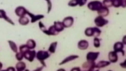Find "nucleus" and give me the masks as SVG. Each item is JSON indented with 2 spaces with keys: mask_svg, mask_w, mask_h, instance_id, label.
Returning a JSON list of instances; mask_svg holds the SVG:
<instances>
[{
  "mask_svg": "<svg viewBox=\"0 0 126 71\" xmlns=\"http://www.w3.org/2000/svg\"><path fill=\"white\" fill-rule=\"evenodd\" d=\"M125 45L126 44V36H125L123 37V39H122V42Z\"/></svg>",
  "mask_w": 126,
  "mask_h": 71,
  "instance_id": "34",
  "label": "nucleus"
},
{
  "mask_svg": "<svg viewBox=\"0 0 126 71\" xmlns=\"http://www.w3.org/2000/svg\"><path fill=\"white\" fill-rule=\"evenodd\" d=\"M26 45L30 50L34 49L35 47L36 44L35 41L32 39H29L26 42Z\"/></svg>",
  "mask_w": 126,
  "mask_h": 71,
  "instance_id": "19",
  "label": "nucleus"
},
{
  "mask_svg": "<svg viewBox=\"0 0 126 71\" xmlns=\"http://www.w3.org/2000/svg\"><path fill=\"white\" fill-rule=\"evenodd\" d=\"M120 65L122 68H126V60H125L124 62L120 63Z\"/></svg>",
  "mask_w": 126,
  "mask_h": 71,
  "instance_id": "31",
  "label": "nucleus"
},
{
  "mask_svg": "<svg viewBox=\"0 0 126 71\" xmlns=\"http://www.w3.org/2000/svg\"><path fill=\"white\" fill-rule=\"evenodd\" d=\"M74 22L73 18L71 16H69L64 18L62 22L64 28H68L72 25Z\"/></svg>",
  "mask_w": 126,
  "mask_h": 71,
  "instance_id": "9",
  "label": "nucleus"
},
{
  "mask_svg": "<svg viewBox=\"0 0 126 71\" xmlns=\"http://www.w3.org/2000/svg\"><path fill=\"white\" fill-rule=\"evenodd\" d=\"M124 44L122 42H116L113 45L114 51L116 52H121L123 56L125 55V52L123 50Z\"/></svg>",
  "mask_w": 126,
  "mask_h": 71,
  "instance_id": "7",
  "label": "nucleus"
},
{
  "mask_svg": "<svg viewBox=\"0 0 126 71\" xmlns=\"http://www.w3.org/2000/svg\"><path fill=\"white\" fill-rule=\"evenodd\" d=\"M101 32L100 30L97 27H90L85 29L84 33L86 36L88 37H97L100 35Z\"/></svg>",
  "mask_w": 126,
  "mask_h": 71,
  "instance_id": "1",
  "label": "nucleus"
},
{
  "mask_svg": "<svg viewBox=\"0 0 126 71\" xmlns=\"http://www.w3.org/2000/svg\"><path fill=\"white\" fill-rule=\"evenodd\" d=\"M89 44L88 42L85 40H82L79 41L78 44V48L81 50H85L88 47Z\"/></svg>",
  "mask_w": 126,
  "mask_h": 71,
  "instance_id": "11",
  "label": "nucleus"
},
{
  "mask_svg": "<svg viewBox=\"0 0 126 71\" xmlns=\"http://www.w3.org/2000/svg\"><path fill=\"white\" fill-rule=\"evenodd\" d=\"M103 6L102 3L97 0L90 1L87 4V7L90 10L97 11L100 10Z\"/></svg>",
  "mask_w": 126,
  "mask_h": 71,
  "instance_id": "3",
  "label": "nucleus"
},
{
  "mask_svg": "<svg viewBox=\"0 0 126 71\" xmlns=\"http://www.w3.org/2000/svg\"><path fill=\"white\" fill-rule=\"evenodd\" d=\"M53 26L56 31L58 33L62 31L64 28L62 22L60 21L55 22Z\"/></svg>",
  "mask_w": 126,
  "mask_h": 71,
  "instance_id": "12",
  "label": "nucleus"
},
{
  "mask_svg": "<svg viewBox=\"0 0 126 71\" xmlns=\"http://www.w3.org/2000/svg\"><path fill=\"white\" fill-rule=\"evenodd\" d=\"M15 57L17 60L19 61H21L24 57L23 54L20 52H17L16 54Z\"/></svg>",
  "mask_w": 126,
  "mask_h": 71,
  "instance_id": "26",
  "label": "nucleus"
},
{
  "mask_svg": "<svg viewBox=\"0 0 126 71\" xmlns=\"http://www.w3.org/2000/svg\"><path fill=\"white\" fill-rule=\"evenodd\" d=\"M108 21L104 18L103 17L98 16L94 19V22L96 25L97 27H101L107 24Z\"/></svg>",
  "mask_w": 126,
  "mask_h": 71,
  "instance_id": "6",
  "label": "nucleus"
},
{
  "mask_svg": "<svg viewBox=\"0 0 126 71\" xmlns=\"http://www.w3.org/2000/svg\"><path fill=\"white\" fill-rule=\"evenodd\" d=\"M94 45L96 48H98L100 46V39L97 37H95L94 39Z\"/></svg>",
  "mask_w": 126,
  "mask_h": 71,
  "instance_id": "25",
  "label": "nucleus"
},
{
  "mask_svg": "<svg viewBox=\"0 0 126 71\" xmlns=\"http://www.w3.org/2000/svg\"><path fill=\"white\" fill-rule=\"evenodd\" d=\"M39 25L40 28L42 32L46 29L45 26L41 21L39 22Z\"/></svg>",
  "mask_w": 126,
  "mask_h": 71,
  "instance_id": "30",
  "label": "nucleus"
},
{
  "mask_svg": "<svg viewBox=\"0 0 126 71\" xmlns=\"http://www.w3.org/2000/svg\"><path fill=\"white\" fill-rule=\"evenodd\" d=\"M0 18H3L10 23L14 25L13 22L6 16L5 12L3 10H0Z\"/></svg>",
  "mask_w": 126,
  "mask_h": 71,
  "instance_id": "21",
  "label": "nucleus"
},
{
  "mask_svg": "<svg viewBox=\"0 0 126 71\" xmlns=\"http://www.w3.org/2000/svg\"><path fill=\"white\" fill-rule=\"evenodd\" d=\"M100 53L99 52H89L87 54L86 58L87 60L94 61L98 58Z\"/></svg>",
  "mask_w": 126,
  "mask_h": 71,
  "instance_id": "8",
  "label": "nucleus"
},
{
  "mask_svg": "<svg viewBox=\"0 0 126 71\" xmlns=\"http://www.w3.org/2000/svg\"><path fill=\"white\" fill-rule=\"evenodd\" d=\"M95 65L94 61L87 60L82 64V69L85 70L92 71L95 68Z\"/></svg>",
  "mask_w": 126,
  "mask_h": 71,
  "instance_id": "5",
  "label": "nucleus"
},
{
  "mask_svg": "<svg viewBox=\"0 0 126 71\" xmlns=\"http://www.w3.org/2000/svg\"><path fill=\"white\" fill-rule=\"evenodd\" d=\"M79 56L77 55H70L64 59L60 62V65H63L69 62L74 60L79 57Z\"/></svg>",
  "mask_w": 126,
  "mask_h": 71,
  "instance_id": "14",
  "label": "nucleus"
},
{
  "mask_svg": "<svg viewBox=\"0 0 126 71\" xmlns=\"http://www.w3.org/2000/svg\"><path fill=\"white\" fill-rule=\"evenodd\" d=\"M78 5V0H71L68 3V5L70 6L74 7Z\"/></svg>",
  "mask_w": 126,
  "mask_h": 71,
  "instance_id": "28",
  "label": "nucleus"
},
{
  "mask_svg": "<svg viewBox=\"0 0 126 71\" xmlns=\"http://www.w3.org/2000/svg\"><path fill=\"white\" fill-rule=\"evenodd\" d=\"M108 56L110 62L115 63L118 60V56L117 53L114 51L110 52Z\"/></svg>",
  "mask_w": 126,
  "mask_h": 71,
  "instance_id": "10",
  "label": "nucleus"
},
{
  "mask_svg": "<svg viewBox=\"0 0 126 71\" xmlns=\"http://www.w3.org/2000/svg\"><path fill=\"white\" fill-rule=\"evenodd\" d=\"M50 54L46 51L40 50L36 53L37 59L44 66L46 67V65L44 61L48 58L50 56Z\"/></svg>",
  "mask_w": 126,
  "mask_h": 71,
  "instance_id": "2",
  "label": "nucleus"
},
{
  "mask_svg": "<svg viewBox=\"0 0 126 71\" xmlns=\"http://www.w3.org/2000/svg\"><path fill=\"white\" fill-rule=\"evenodd\" d=\"M26 64L24 62L20 61L17 63L16 65V68L18 71H22L26 68Z\"/></svg>",
  "mask_w": 126,
  "mask_h": 71,
  "instance_id": "18",
  "label": "nucleus"
},
{
  "mask_svg": "<svg viewBox=\"0 0 126 71\" xmlns=\"http://www.w3.org/2000/svg\"><path fill=\"white\" fill-rule=\"evenodd\" d=\"M110 64V61L102 60L99 61L95 65V68L100 69L105 67L109 65Z\"/></svg>",
  "mask_w": 126,
  "mask_h": 71,
  "instance_id": "16",
  "label": "nucleus"
},
{
  "mask_svg": "<svg viewBox=\"0 0 126 71\" xmlns=\"http://www.w3.org/2000/svg\"><path fill=\"white\" fill-rule=\"evenodd\" d=\"M29 20L28 18L24 16L20 17L19 20V23L23 25H26L29 22Z\"/></svg>",
  "mask_w": 126,
  "mask_h": 71,
  "instance_id": "23",
  "label": "nucleus"
},
{
  "mask_svg": "<svg viewBox=\"0 0 126 71\" xmlns=\"http://www.w3.org/2000/svg\"><path fill=\"white\" fill-rule=\"evenodd\" d=\"M24 57L30 62L33 61L36 56V53L34 50H28L23 53Z\"/></svg>",
  "mask_w": 126,
  "mask_h": 71,
  "instance_id": "4",
  "label": "nucleus"
},
{
  "mask_svg": "<svg viewBox=\"0 0 126 71\" xmlns=\"http://www.w3.org/2000/svg\"><path fill=\"white\" fill-rule=\"evenodd\" d=\"M10 47L14 53L17 52L18 49L16 43L13 41L9 40L8 41Z\"/></svg>",
  "mask_w": 126,
  "mask_h": 71,
  "instance_id": "22",
  "label": "nucleus"
},
{
  "mask_svg": "<svg viewBox=\"0 0 126 71\" xmlns=\"http://www.w3.org/2000/svg\"><path fill=\"white\" fill-rule=\"evenodd\" d=\"M43 32L46 34L48 36H55L59 34L55 29L53 25L50 26L48 30H46Z\"/></svg>",
  "mask_w": 126,
  "mask_h": 71,
  "instance_id": "13",
  "label": "nucleus"
},
{
  "mask_svg": "<svg viewBox=\"0 0 126 71\" xmlns=\"http://www.w3.org/2000/svg\"><path fill=\"white\" fill-rule=\"evenodd\" d=\"M7 70V71H15V69L13 67H9L8 68Z\"/></svg>",
  "mask_w": 126,
  "mask_h": 71,
  "instance_id": "33",
  "label": "nucleus"
},
{
  "mask_svg": "<svg viewBox=\"0 0 126 71\" xmlns=\"http://www.w3.org/2000/svg\"><path fill=\"white\" fill-rule=\"evenodd\" d=\"M97 12L99 16L104 17L108 16L109 13V12L108 8L103 5L102 7Z\"/></svg>",
  "mask_w": 126,
  "mask_h": 71,
  "instance_id": "15",
  "label": "nucleus"
},
{
  "mask_svg": "<svg viewBox=\"0 0 126 71\" xmlns=\"http://www.w3.org/2000/svg\"><path fill=\"white\" fill-rule=\"evenodd\" d=\"M27 13L31 18V22L34 23L37 20L43 18L44 16L42 15H34L32 14L27 12Z\"/></svg>",
  "mask_w": 126,
  "mask_h": 71,
  "instance_id": "17",
  "label": "nucleus"
},
{
  "mask_svg": "<svg viewBox=\"0 0 126 71\" xmlns=\"http://www.w3.org/2000/svg\"><path fill=\"white\" fill-rule=\"evenodd\" d=\"M57 44V42L55 41L51 43L48 49V51L52 53H54L55 52Z\"/></svg>",
  "mask_w": 126,
  "mask_h": 71,
  "instance_id": "20",
  "label": "nucleus"
},
{
  "mask_svg": "<svg viewBox=\"0 0 126 71\" xmlns=\"http://www.w3.org/2000/svg\"><path fill=\"white\" fill-rule=\"evenodd\" d=\"M30 50L26 44H23L20 45L19 47V50L20 52L23 53L27 50Z\"/></svg>",
  "mask_w": 126,
  "mask_h": 71,
  "instance_id": "27",
  "label": "nucleus"
},
{
  "mask_svg": "<svg viewBox=\"0 0 126 71\" xmlns=\"http://www.w3.org/2000/svg\"><path fill=\"white\" fill-rule=\"evenodd\" d=\"M16 12L17 16L21 17L24 16V15L27 13V11L25 8L22 7V10H16Z\"/></svg>",
  "mask_w": 126,
  "mask_h": 71,
  "instance_id": "24",
  "label": "nucleus"
},
{
  "mask_svg": "<svg viewBox=\"0 0 126 71\" xmlns=\"http://www.w3.org/2000/svg\"><path fill=\"white\" fill-rule=\"evenodd\" d=\"M78 5L80 6L84 5L86 3L87 0H78Z\"/></svg>",
  "mask_w": 126,
  "mask_h": 71,
  "instance_id": "29",
  "label": "nucleus"
},
{
  "mask_svg": "<svg viewBox=\"0 0 126 71\" xmlns=\"http://www.w3.org/2000/svg\"><path fill=\"white\" fill-rule=\"evenodd\" d=\"M71 71H80V68L79 67H75L73 68Z\"/></svg>",
  "mask_w": 126,
  "mask_h": 71,
  "instance_id": "32",
  "label": "nucleus"
},
{
  "mask_svg": "<svg viewBox=\"0 0 126 71\" xmlns=\"http://www.w3.org/2000/svg\"><path fill=\"white\" fill-rule=\"evenodd\" d=\"M3 66V65L2 63L0 62V70L1 69Z\"/></svg>",
  "mask_w": 126,
  "mask_h": 71,
  "instance_id": "35",
  "label": "nucleus"
}]
</instances>
